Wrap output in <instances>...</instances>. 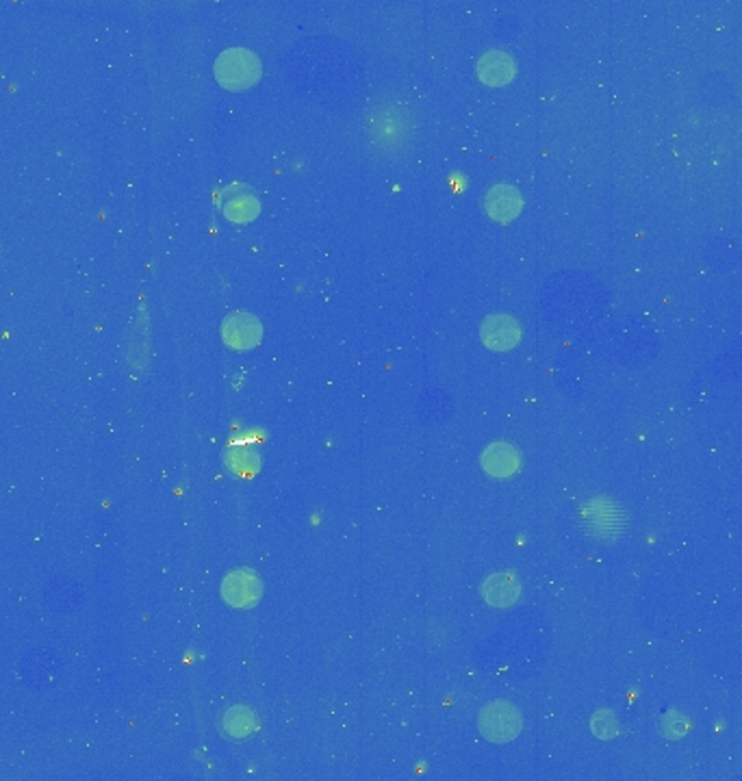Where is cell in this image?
<instances>
[{"label":"cell","instance_id":"obj_1","mask_svg":"<svg viewBox=\"0 0 742 781\" xmlns=\"http://www.w3.org/2000/svg\"><path fill=\"white\" fill-rule=\"evenodd\" d=\"M260 65L252 53L242 48L224 50L215 62V77L228 89L250 87L259 79Z\"/></svg>","mask_w":742,"mask_h":781},{"label":"cell","instance_id":"obj_2","mask_svg":"<svg viewBox=\"0 0 742 781\" xmlns=\"http://www.w3.org/2000/svg\"><path fill=\"white\" fill-rule=\"evenodd\" d=\"M480 729L489 740L506 743L513 740L521 729V714L513 703H489L480 714Z\"/></svg>","mask_w":742,"mask_h":781},{"label":"cell","instance_id":"obj_3","mask_svg":"<svg viewBox=\"0 0 742 781\" xmlns=\"http://www.w3.org/2000/svg\"><path fill=\"white\" fill-rule=\"evenodd\" d=\"M222 594L230 606L250 608L259 602L260 597V582L252 571H235L224 579Z\"/></svg>","mask_w":742,"mask_h":781},{"label":"cell","instance_id":"obj_4","mask_svg":"<svg viewBox=\"0 0 742 781\" xmlns=\"http://www.w3.org/2000/svg\"><path fill=\"white\" fill-rule=\"evenodd\" d=\"M222 335L228 345L239 347V350H248V347L259 344L260 324L257 321V317L248 315V312H235V315H230L224 321Z\"/></svg>","mask_w":742,"mask_h":781},{"label":"cell","instance_id":"obj_5","mask_svg":"<svg viewBox=\"0 0 742 781\" xmlns=\"http://www.w3.org/2000/svg\"><path fill=\"white\" fill-rule=\"evenodd\" d=\"M521 330L516 326L515 320L506 315H495L489 317L482 326V339L484 344L493 350H508L519 341Z\"/></svg>","mask_w":742,"mask_h":781},{"label":"cell","instance_id":"obj_6","mask_svg":"<svg viewBox=\"0 0 742 781\" xmlns=\"http://www.w3.org/2000/svg\"><path fill=\"white\" fill-rule=\"evenodd\" d=\"M482 465L486 469V473H491V476L508 478L513 476L516 467H519V453H516L515 447L508 445V443H495V445H491L489 450L484 452Z\"/></svg>","mask_w":742,"mask_h":781},{"label":"cell","instance_id":"obj_7","mask_svg":"<svg viewBox=\"0 0 742 781\" xmlns=\"http://www.w3.org/2000/svg\"><path fill=\"white\" fill-rule=\"evenodd\" d=\"M486 211L495 220H513L521 209V195L508 185H499L489 191L484 200Z\"/></svg>","mask_w":742,"mask_h":781},{"label":"cell","instance_id":"obj_8","mask_svg":"<svg viewBox=\"0 0 742 781\" xmlns=\"http://www.w3.org/2000/svg\"><path fill=\"white\" fill-rule=\"evenodd\" d=\"M478 74L482 77L484 83L491 85H501L506 83L515 74V63L508 54L493 50V53H486L478 63Z\"/></svg>","mask_w":742,"mask_h":781},{"label":"cell","instance_id":"obj_9","mask_svg":"<svg viewBox=\"0 0 742 781\" xmlns=\"http://www.w3.org/2000/svg\"><path fill=\"white\" fill-rule=\"evenodd\" d=\"M519 594V584L510 576H493L486 579L484 584V597L486 602L493 606H510Z\"/></svg>","mask_w":742,"mask_h":781},{"label":"cell","instance_id":"obj_10","mask_svg":"<svg viewBox=\"0 0 742 781\" xmlns=\"http://www.w3.org/2000/svg\"><path fill=\"white\" fill-rule=\"evenodd\" d=\"M404 118H402V111H395L391 107V122L384 120L383 113L375 115V126H374V139L378 141V144L383 145H395L398 141L404 139Z\"/></svg>","mask_w":742,"mask_h":781},{"label":"cell","instance_id":"obj_11","mask_svg":"<svg viewBox=\"0 0 742 781\" xmlns=\"http://www.w3.org/2000/svg\"><path fill=\"white\" fill-rule=\"evenodd\" d=\"M224 729L228 735L235 738H243V735L252 734L254 729V714L248 708H233L224 717Z\"/></svg>","mask_w":742,"mask_h":781},{"label":"cell","instance_id":"obj_12","mask_svg":"<svg viewBox=\"0 0 742 781\" xmlns=\"http://www.w3.org/2000/svg\"><path fill=\"white\" fill-rule=\"evenodd\" d=\"M259 211V203L252 195H242V198H230L227 203V215L235 221L252 220Z\"/></svg>","mask_w":742,"mask_h":781}]
</instances>
